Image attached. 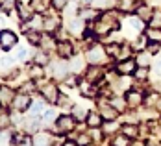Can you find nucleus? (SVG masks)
Returning a JSON list of instances; mask_svg holds the SVG:
<instances>
[{
	"mask_svg": "<svg viewBox=\"0 0 161 146\" xmlns=\"http://www.w3.org/2000/svg\"><path fill=\"white\" fill-rule=\"evenodd\" d=\"M30 76H32L33 80H35V78H41V76H43V68H41V65L35 63V65L30 68Z\"/></svg>",
	"mask_w": 161,
	"mask_h": 146,
	"instance_id": "nucleus-36",
	"label": "nucleus"
},
{
	"mask_svg": "<svg viewBox=\"0 0 161 146\" xmlns=\"http://www.w3.org/2000/svg\"><path fill=\"white\" fill-rule=\"evenodd\" d=\"M80 91H81V95L83 96H89V98H93L95 95H97V89H95V85H93V81H81L80 83Z\"/></svg>",
	"mask_w": 161,
	"mask_h": 146,
	"instance_id": "nucleus-20",
	"label": "nucleus"
},
{
	"mask_svg": "<svg viewBox=\"0 0 161 146\" xmlns=\"http://www.w3.org/2000/svg\"><path fill=\"white\" fill-rule=\"evenodd\" d=\"M43 109H45V100H41V98H37L35 102H32V105H30V115H39L43 113Z\"/></svg>",
	"mask_w": 161,
	"mask_h": 146,
	"instance_id": "nucleus-26",
	"label": "nucleus"
},
{
	"mask_svg": "<svg viewBox=\"0 0 161 146\" xmlns=\"http://www.w3.org/2000/svg\"><path fill=\"white\" fill-rule=\"evenodd\" d=\"M106 52H108V56L109 57H120V52H122V46L120 45H108L106 46Z\"/></svg>",
	"mask_w": 161,
	"mask_h": 146,
	"instance_id": "nucleus-29",
	"label": "nucleus"
},
{
	"mask_svg": "<svg viewBox=\"0 0 161 146\" xmlns=\"http://www.w3.org/2000/svg\"><path fill=\"white\" fill-rule=\"evenodd\" d=\"M74 120H76V118H74L72 115H70V116H69V115L59 116L58 122H56V130L59 131V133H69V131L74 128Z\"/></svg>",
	"mask_w": 161,
	"mask_h": 146,
	"instance_id": "nucleus-8",
	"label": "nucleus"
},
{
	"mask_svg": "<svg viewBox=\"0 0 161 146\" xmlns=\"http://www.w3.org/2000/svg\"><path fill=\"white\" fill-rule=\"evenodd\" d=\"M41 95H43V98H45L47 102H50V104H56V102L59 100L58 87H56V83H52V81L45 83V85L41 87Z\"/></svg>",
	"mask_w": 161,
	"mask_h": 146,
	"instance_id": "nucleus-3",
	"label": "nucleus"
},
{
	"mask_svg": "<svg viewBox=\"0 0 161 146\" xmlns=\"http://www.w3.org/2000/svg\"><path fill=\"white\" fill-rule=\"evenodd\" d=\"M150 26H152V28H161V15L154 13V17L150 19Z\"/></svg>",
	"mask_w": 161,
	"mask_h": 146,
	"instance_id": "nucleus-42",
	"label": "nucleus"
},
{
	"mask_svg": "<svg viewBox=\"0 0 161 146\" xmlns=\"http://www.w3.org/2000/svg\"><path fill=\"white\" fill-rule=\"evenodd\" d=\"M63 146H78V144H76V143H72V141H70V143H65Z\"/></svg>",
	"mask_w": 161,
	"mask_h": 146,
	"instance_id": "nucleus-50",
	"label": "nucleus"
},
{
	"mask_svg": "<svg viewBox=\"0 0 161 146\" xmlns=\"http://www.w3.org/2000/svg\"><path fill=\"white\" fill-rule=\"evenodd\" d=\"M78 17H81L85 22H89V20H97L98 17H100V13H98L97 8H93V6H91V8H83Z\"/></svg>",
	"mask_w": 161,
	"mask_h": 146,
	"instance_id": "nucleus-16",
	"label": "nucleus"
},
{
	"mask_svg": "<svg viewBox=\"0 0 161 146\" xmlns=\"http://www.w3.org/2000/svg\"><path fill=\"white\" fill-rule=\"evenodd\" d=\"M109 59V56H108V52H106V46H100V45H95V46H91V48L87 50V61H89V65H104L106 61Z\"/></svg>",
	"mask_w": 161,
	"mask_h": 146,
	"instance_id": "nucleus-2",
	"label": "nucleus"
},
{
	"mask_svg": "<svg viewBox=\"0 0 161 146\" xmlns=\"http://www.w3.org/2000/svg\"><path fill=\"white\" fill-rule=\"evenodd\" d=\"M67 4H69V0H52V8L54 9H65L67 8Z\"/></svg>",
	"mask_w": 161,
	"mask_h": 146,
	"instance_id": "nucleus-40",
	"label": "nucleus"
},
{
	"mask_svg": "<svg viewBox=\"0 0 161 146\" xmlns=\"http://www.w3.org/2000/svg\"><path fill=\"white\" fill-rule=\"evenodd\" d=\"M17 57L20 59V61H24V59H28L30 57V52L26 48H22V50H19V54H17Z\"/></svg>",
	"mask_w": 161,
	"mask_h": 146,
	"instance_id": "nucleus-44",
	"label": "nucleus"
},
{
	"mask_svg": "<svg viewBox=\"0 0 161 146\" xmlns=\"http://www.w3.org/2000/svg\"><path fill=\"white\" fill-rule=\"evenodd\" d=\"M19 146H33V141L30 139V137H22L20 139V144Z\"/></svg>",
	"mask_w": 161,
	"mask_h": 146,
	"instance_id": "nucleus-47",
	"label": "nucleus"
},
{
	"mask_svg": "<svg viewBox=\"0 0 161 146\" xmlns=\"http://www.w3.org/2000/svg\"><path fill=\"white\" fill-rule=\"evenodd\" d=\"M35 63H37V65H47V63H48V54H47V50H41V52L35 54Z\"/></svg>",
	"mask_w": 161,
	"mask_h": 146,
	"instance_id": "nucleus-33",
	"label": "nucleus"
},
{
	"mask_svg": "<svg viewBox=\"0 0 161 146\" xmlns=\"http://www.w3.org/2000/svg\"><path fill=\"white\" fill-rule=\"evenodd\" d=\"M69 70H70L69 63H56L52 72H54V78L56 80H65V76L69 74Z\"/></svg>",
	"mask_w": 161,
	"mask_h": 146,
	"instance_id": "nucleus-17",
	"label": "nucleus"
},
{
	"mask_svg": "<svg viewBox=\"0 0 161 146\" xmlns=\"http://www.w3.org/2000/svg\"><path fill=\"white\" fill-rule=\"evenodd\" d=\"M89 143H91V137H89V135H85V133L78 135V141H76V144L78 146H87Z\"/></svg>",
	"mask_w": 161,
	"mask_h": 146,
	"instance_id": "nucleus-39",
	"label": "nucleus"
},
{
	"mask_svg": "<svg viewBox=\"0 0 161 146\" xmlns=\"http://www.w3.org/2000/svg\"><path fill=\"white\" fill-rule=\"evenodd\" d=\"M58 28H59V17H45V26H43L45 32L56 33Z\"/></svg>",
	"mask_w": 161,
	"mask_h": 146,
	"instance_id": "nucleus-14",
	"label": "nucleus"
},
{
	"mask_svg": "<svg viewBox=\"0 0 161 146\" xmlns=\"http://www.w3.org/2000/svg\"><path fill=\"white\" fill-rule=\"evenodd\" d=\"M98 107H100V115H102V118H104V120H115V116H117V113H119V111L111 105V102H109V104L102 102Z\"/></svg>",
	"mask_w": 161,
	"mask_h": 146,
	"instance_id": "nucleus-10",
	"label": "nucleus"
},
{
	"mask_svg": "<svg viewBox=\"0 0 161 146\" xmlns=\"http://www.w3.org/2000/svg\"><path fill=\"white\" fill-rule=\"evenodd\" d=\"M113 6V0H93V8L97 9H109Z\"/></svg>",
	"mask_w": 161,
	"mask_h": 146,
	"instance_id": "nucleus-32",
	"label": "nucleus"
},
{
	"mask_svg": "<svg viewBox=\"0 0 161 146\" xmlns=\"http://www.w3.org/2000/svg\"><path fill=\"white\" fill-rule=\"evenodd\" d=\"M141 4H139V0H119L117 2V8L120 9V11H124V13H130V11H137V8H139Z\"/></svg>",
	"mask_w": 161,
	"mask_h": 146,
	"instance_id": "nucleus-12",
	"label": "nucleus"
},
{
	"mask_svg": "<svg viewBox=\"0 0 161 146\" xmlns=\"http://www.w3.org/2000/svg\"><path fill=\"white\" fill-rule=\"evenodd\" d=\"M126 104H128L131 109H135V107H139V105H143V93L141 91H135V89H128V93H126Z\"/></svg>",
	"mask_w": 161,
	"mask_h": 146,
	"instance_id": "nucleus-7",
	"label": "nucleus"
},
{
	"mask_svg": "<svg viewBox=\"0 0 161 146\" xmlns=\"http://www.w3.org/2000/svg\"><path fill=\"white\" fill-rule=\"evenodd\" d=\"M69 67H70V70H72V72H81V68L85 67V61L81 59L80 56H76V57H70Z\"/></svg>",
	"mask_w": 161,
	"mask_h": 146,
	"instance_id": "nucleus-21",
	"label": "nucleus"
},
{
	"mask_svg": "<svg viewBox=\"0 0 161 146\" xmlns=\"http://www.w3.org/2000/svg\"><path fill=\"white\" fill-rule=\"evenodd\" d=\"M17 45V35L11 30H0V46L4 50H11Z\"/></svg>",
	"mask_w": 161,
	"mask_h": 146,
	"instance_id": "nucleus-5",
	"label": "nucleus"
},
{
	"mask_svg": "<svg viewBox=\"0 0 161 146\" xmlns=\"http://www.w3.org/2000/svg\"><path fill=\"white\" fill-rule=\"evenodd\" d=\"M119 26V20H117V15L115 13H106L104 17H100L97 20V26H95V33L97 35H108L111 33L115 28Z\"/></svg>",
	"mask_w": 161,
	"mask_h": 146,
	"instance_id": "nucleus-1",
	"label": "nucleus"
},
{
	"mask_svg": "<svg viewBox=\"0 0 161 146\" xmlns=\"http://www.w3.org/2000/svg\"><path fill=\"white\" fill-rule=\"evenodd\" d=\"M8 139H11V137H9L8 133H0V143H6Z\"/></svg>",
	"mask_w": 161,
	"mask_h": 146,
	"instance_id": "nucleus-49",
	"label": "nucleus"
},
{
	"mask_svg": "<svg viewBox=\"0 0 161 146\" xmlns=\"http://www.w3.org/2000/svg\"><path fill=\"white\" fill-rule=\"evenodd\" d=\"M122 133L128 135L130 139H135V137L139 135V128L133 126V124H124V126H122Z\"/></svg>",
	"mask_w": 161,
	"mask_h": 146,
	"instance_id": "nucleus-27",
	"label": "nucleus"
},
{
	"mask_svg": "<svg viewBox=\"0 0 161 146\" xmlns=\"http://www.w3.org/2000/svg\"><path fill=\"white\" fill-rule=\"evenodd\" d=\"M58 56L61 57V59H70L72 57V54H74V48H72V45L69 43V41H61V43H58Z\"/></svg>",
	"mask_w": 161,
	"mask_h": 146,
	"instance_id": "nucleus-9",
	"label": "nucleus"
},
{
	"mask_svg": "<svg viewBox=\"0 0 161 146\" xmlns=\"http://www.w3.org/2000/svg\"><path fill=\"white\" fill-rule=\"evenodd\" d=\"M111 105L117 111H124V105H128V104H126V98L115 96V98H111Z\"/></svg>",
	"mask_w": 161,
	"mask_h": 146,
	"instance_id": "nucleus-30",
	"label": "nucleus"
},
{
	"mask_svg": "<svg viewBox=\"0 0 161 146\" xmlns=\"http://www.w3.org/2000/svg\"><path fill=\"white\" fill-rule=\"evenodd\" d=\"M0 24H2V20H0Z\"/></svg>",
	"mask_w": 161,
	"mask_h": 146,
	"instance_id": "nucleus-52",
	"label": "nucleus"
},
{
	"mask_svg": "<svg viewBox=\"0 0 161 146\" xmlns=\"http://www.w3.org/2000/svg\"><path fill=\"white\" fill-rule=\"evenodd\" d=\"M41 46H43V50H47V52L52 48L54 50L58 48V43L54 41V33H47V35L41 37Z\"/></svg>",
	"mask_w": 161,
	"mask_h": 146,
	"instance_id": "nucleus-19",
	"label": "nucleus"
},
{
	"mask_svg": "<svg viewBox=\"0 0 161 146\" xmlns=\"http://www.w3.org/2000/svg\"><path fill=\"white\" fill-rule=\"evenodd\" d=\"M158 4H161V0H154V2L150 4V6H158Z\"/></svg>",
	"mask_w": 161,
	"mask_h": 146,
	"instance_id": "nucleus-51",
	"label": "nucleus"
},
{
	"mask_svg": "<svg viewBox=\"0 0 161 146\" xmlns=\"http://www.w3.org/2000/svg\"><path fill=\"white\" fill-rule=\"evenodd\" d=\"M0 2H2V8H4V9H9V8L17 6L15 0H0Z\"/></svg>",
	"mask_w": 161,
	"mask_h": 146,
	"instance_id": "nucleus-46",
	"label": "nucleus"
},
{
	"mask_svg": "<svg viewBox=\"0 0 161 146\" xmlns=\"http://www.w3.org/2000/svg\"><path fill=\"white\" fill-rule=\"evenodd\" d=\"M41 120H43L45 124H50L52 120H56V111H54V109L45 111V113H43V116H41Z\"/></svg>",
	"mask_w": 161,
	"mask_h": 146,
	"instance_id": "nucleus-34",
	"label": "nucleus"
},
{
	"mask_svg": "<svg viewBox=\"0 0 161 146\" xmlns=\"http://www.w3.org/2000/svg\"><path fill=\"white\" fill-rule=\"evenodd\" d=\"M137 17H139L141 20L150 22V19L154 17V9H152V6H150V4H141V6L137 8Z\"/></svg>",
	"mask_w": 161,
	"mask_h": 146,
	"instance_id": "nucleus-13",
	"label": "nucleus"
},
{
	"mask_svg": "<svg viewBox=\"0 0 161 146\" xmlns=\"http://www.w3.org/2000/svg\"><path fill=\"white\" fill-rule=\"evenodd\" d=\"M17 11H19V17L22 20H26V22L35 15V9H33L32 6H24L22 2H17Z\"/></svg>",
	"mask_w": 161,
	"mask_h": 146,
	"instance_id": "nucleus-11",
	"label": "nucleus"
},
{
	"mask_svg": "<svg viewBox=\"0 0 161 146\" xmlns=\"http://www.w3.org/2000/svg\"><path fill=\"white\" fill-rule=\"evenodd\" d=\"M137 65L139 67H148L150 65V54H141L137 57Z\"/></svg>",
	"mask_w": 161,
	"mask_h": 146,
	"instance_id": "nucleus-37",
	"label": "nucleus"
},
{
	"mask_svg": "<svg viewBox=\"0 0 161 146\" xmlns=\"http://www.w3.org/2000/svg\"><path fill=\"white\" fill-rule=\"evenodd\" d=\"M72 116H74L76 120H81V118H85V111H81L78 105H74V107H72Z\"/></svg>",
	"mask_w": 161,
	"mask_h": 146,
	"instance_id": "nucleus-41",
	"label": "nucleus"
},
{
	"mask_svg": "<svg viewBox=\"0 0 161 146\" xmlns=\"http://www.w3.org/2000/svg\"><path fill=\"white\" fill-rule=\"evenodd\" d=\"M33 89H35V83H33V81H28V83L22 85V91H24V93H32Z\"/></svg>",
	"mask_w": 161,
	"mask_h": 146,
	"instance_id": "nucleus-45",
	"label": "nucleus"
},
{
	"mask_svg": "<svg viewBox=\"0 0 161 146\" xmlns=\"http://www.w3.org/2000/svg\"><path fill=\"white\" fill-rule=\"evenodd\" d=\"M30 105H32V102H30V96H28L26 93L15 95L13 102H11V107H13L15 111H26V109H30Z\"/></svg>",
	"mask_w": 161,
	"mask_h": 146,
	"instance_id": "nucleus-6",
	"label": "nucleus"
},
{
	"mask_svg": "<svg viewBox=\"0 0 161 146\" xmlns=\"http://www.w3.org/2000/svg\"><path fill=\"white\" fill-rule=\"evenodd\" d=\"M85 2H89V0H85Z\"/></svg>",
	"mask_w": 161,
	"mask_h": 146,
	"instance_id": "nucleus-53",
	"label": "nucleus"
},
{
	"mask_svg": "<svg viewBox=\"0 0 161 146\" xmlns=\"http://www.w3.org/2000/svg\"><path fill=\"white\" fill-rule=\"evenodd\" d=\"M33 146H50V137L47 133H37V137L33 139Z\"/></svg>",
	"mask_w": 161,
	"mask_h": 146,
	"instance_id": "nucleus-28",
	"label": "nucleus"
},
{
	"mask_svg": "<svg viewBox=\"0 0 161 146\" xmlns=\"http://www.w3.org/2000/svg\"><path fill=\"white\" fill-rule=\"evenodd\" d=\"M146 37L150 43H161V28H148Z\"/></svg>",
	"mask_w": 161,
	"mask_h": 146,
	"instance_id": "nucleus-25",
	"label": "nucleus"
},
{
	"mask_svg": "<svg viewBox=\"0 0 161 146\" xmlns=\"http://www.w3.org/2000/svg\"><path fill=\"white\" fill-rule=\"evenodd\" d=\"M126 26L128 28H133L135 32H139V30H143V20L139 19V17H126Z\"/></svg>",
	"mask_w": 161,
	"mask_h": 146,
	"instance_id": "nucleus-23",
	"label": "nucleus"
},
{
	"mask_svg": "<svg viewBox=\"0 0 161 146\" xmlns=\"http://www.w3.org/2000/svg\"><path fill=\"white\" fill-rule=\"evenodd\" d=\"M135 76H137L139 80H145L146 76H148V70H146V67H137V70H135Z\"/></svg>",
	"mask_w": 161,
	"mask_h": 146,
	"instance_id": "nucleus-43",
	"label": "nucleus"
},
{
	"mask_svg": "<svg viewBox=\"0 0 161 146\" xmlns=\"http://www.w3.org/2000/svg\"><path fill=\"white\" fill-rule=\"evenodd\" d=\"M113 146H130V137L128 135H117L113 137Z\"/></svg>",
	"mask_w": 161,
	"mask_h": 146,
	"instance_id": "nucleus-31",
	"label": "nucleus"
},
{
	"mask_svg": "<svg viewBox=\"0 0 161 146\" xmlns=\"http://www.w3.org/2000/svg\"><path fill=\"white\" fill-rule=\"evenodd\" d=\"M13 98H15V93H13V89H9V87H0V104L2 105H8V104H11L13 102Z\"/></svg>",
	"mask_w": 161,
	"mask_h": 146,
	"instance_id": "nucleus-15",
	"label": "nucleus"
},
{
	"mask_svg": "<svg viewBox=\"0 0 161 146\" xmlns=\"http://www.w3.org/2000/svg\"><path fill=\"white\" fill-rule=\"evenodd\" d=\"M102 130H104V133H113V131H117V124L113 120H106L102 124Z\"/></svg>",
	"mask_w": 161,
	"mask_h": 146,
	"instance_id": "nucleus-35",
	"label": "nucleus"
},
{
	"mask_svg": "<svg viewBox=\"0 0 161 146\" xmlns=\"http://www.w3.org/2000/svg\"><path fill=\"white\" fill-rule=\"evenodd\" d=\"M102 115L98 113H89L87 115V126L89 128H100V124H102Z\"/></svg>",
	"mask_w": 161,
	"mask_h": 146,
	"instance_id": "nucleus-22",
	"label": "nucleus"
},
{
	"mask_svg": "<svg viewBox=\"0 0 161 146\" xmlns=\"http://www.w3.org/2000/svg\"><path fill=\"white\" fill-rule=\"evenodd\" d=\"M83 19L81 17H72L70 22H69V32L70 33H81L83 32Z\"/></svg>",
	"mask_w": 161,
	"mask_h": 146,
	"instance_id": "nucleus-18",
	"label": "nucleus"
},
{
	"mask_svg": "<svg viewBox=\"0 0 161 146\" xmlns=\"http://www.w3.org/2000/svg\"><path fill=\"white\" fill-rule=\"evenodd\" d=\"M137 61L135 59H120L119 63H117V72L119 74H122V76H130V74H135V70H137Z\"/></svg>",
	"mask_w": 161,
	"mask_h": 146,
	"instance_id": "nucleus-4",
	"label": "nucleus"
},
{
	"mask_svg": "<svg viewBox=\"0 0 161 146\" xmlns=\"http://www.w3.org/2000/svg\"><path fill=\"white\" fill-rule=\"evenodd\" d=\"M9 120H11V116L8 115V111H0V128H6L9 124Z\"/></svg>",
	"mask_w": 161,
	"mask_h": 146,
	"instance_id": "nucleus-38",
	"label": "nucleus"
},
{
	"mask_svg": "<svg viewBox=\"0 0 161 146\" xmlns=\"http://www.w3.org/2000/svg\"><path fill=\"white\" fill-rule=\"evenodd\" d=\"M0 105H2V104H0Z\"/></svg>",
	"mask_w": 161,
	"mask_h": 146,
	"instance_id": "nucleus-54",
	"label": "nucleus"
},
{
	"mask_svg": "<svg viewBox=\"0 0 161 146\" xmlns=\"http://www.w3.org/2000/svg\"><path fill=\"white\" fill-rule=\"evenodd\" d=\"M150 54H154V52H158L159 50V43H150Z\"/></svg>",
	"mask_w": 161,
	"mask_h": 146,
	"instance_id": "nucleus-48",
	"label": "nucleus"
},
{
	"mask_svg": "<svg viewBox=\"0 0 161 146\" xmlns=\"http://www.w3.org/2000/svg\"><path fill=\"white\" fill-rule=\"evenodd\" d=\"M102 78V70H100V67L98 65H91L89 67V70H87V80L89 81H97Z\"/></svg>",
	"mask_w": 161,
	"mask_h": 146,
	"instance_id": "nucleus-24",
	"label": "nucleus"
}]
</instances>
